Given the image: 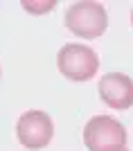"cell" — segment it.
<instances>
[{"label":"cell","instance_id":"obj_1","mask_svg":"<svg viewBox=\"0 0 133 151\" xmlns=\"http://www.w3.org/2000/svg\"><path fill=\"white\" fill-rule=\"evenodd\" d=\"M63 25L68 32H72L75 36L93 41L99 38L108 27V14L106 7L101 2H93V0H79L65 9Z\"/></svg>","mask_w":133,"mask_h":151},{"label":"cell","instance_id":"obj_2","mask_svg":"<svg viewBox=\"0 0 133 151\" xmlns=\"http://www.w3.org/2000/svg\"><path fill=\"white\" fill-rule=\"evenodd\" d=\"M57 68L70 81H90L99 70V54L90 45L65 43L57 54Z\"/></svg>","mask_w":133,"mask_h":151},{"label":"cell","instance_id":"obj_3","mask_svg":"<svg viewBox=\"0 0 133 151\" xmlns=\"http://www.w3.org/2000/svg\"><path fill=\"white\" fill-rule=\"evenodd\" d=\"M83 145L88 147V151L127 149V129L111 115H95L83 126Z\"/></svg>","mask_w":133,"mask_h":151},{"label":"cell","instance_id":"obj_4","mask_svg":"<svg viewBox=\"0 0 133 151\" xmlns=\"http://www.w3.org/2000/svg\"><path fill=\"white\" fill-rule=\"evenodd\" d=\"M54 122L45 111H25L16 122V138L25 149H43L52 142Z\"/></svg>","mask_w":133,"mask_h":151},{"label":"cell","instance_id":"obj_5","mask_svg":"<svg viewBox=\"0 0 133 151\" xmlns=\"http://www.w3.org/2000/svg\"><path fill=\"white\" fill-rule=\"evenodd\" d=\"M97 93L108 108L129 111L133 106V79L124 72H106L97 83Z\"/></svg>","mask_w":133,"mask_h":151},{"label":"cell","instance_id":"obj_6","mask_svg":"<svg viewBox=\"0 0 133 151\" xmlns=\"http://www.w3.org/2000/svg\"><path fill=\"white\" fill-rule=\"evenodd\" d=\"M20 7L32 16H43V14H50L57 7V2L54 0H23Z\"/></svg>","mask_w":133,"mask_h":151},{"label":"cell","instance_id":"obj_7","mask_svg":"<svg viewBox=\"0 0 133 151\" xmlns=\"http://www.w3.org/2000/svg\"><path fill=\"white\" fill-rule=\"evenodd\" d=\"M131 27H133V9H131Z\"/></svg>","mask_w":133,"mask_h":151},{"label":"cell","instance_id":"obj_8","mask_svg":"<svg viewBox=\"0 0 133 151\" xmlns=\"http://www.w3.org/2000/svg\"><path fill=\"white\" fill-rule=\"evenodd\" d=\"M120 151H131V149H120Z\"/></svg>","mask_w":133,"mask_h":151}]
</instances>
